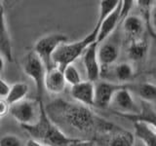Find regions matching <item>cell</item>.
Masks as SVG:
<instances>
[{"label":"cell","instance_id":"31","mask_svg":"<svg viewBox=\"0 0 156 146\" xmlns=\"http://www.w3.org/2000/svg\"><path fill=\"white\" fill-rule=\"evenodd\" d=\"M24 145H26V146H45L44 144L38 142V141L34 140L32 138H29L28 140H27V142L24 143Z\"/></svg>","mask_w":156,"mask_h":146},{"label":"cell","instance_id":"8","mask_svg":"<svg viewBox=\"0 0 156 146\" xmlns=\"http://www.w3.org/2000/svg\"><path fill=\"white\" fill-rule=\"evenodd\" d=\"M98 46L99 44L97 42L91 44L81 56L88 81L93 83L98 82L101 78V65L98 58Z\"/></svg>","mask_w":156,"mask_h":146},{"label":"cell","instance_id":"16","mask_svg":"<svg viewBox=\"0 0 156 146\" xmlns=\"http://www.w3.org/2000/svg\"><path fill=\"white\" fill-rule=\"evenodd\" d=\"M144 23L143 18H140L138 16L129 15L123 22L124 32L132 41L140 39V35L144 31Z\"/></svg>","mask_w":156,"mask_h":146},{"label":"cell","instance_id":"18","mask_svg":"<svg viewBox=\"0 0 156 146\" xmlns=\"http://www.w3.org/2000/svg\"><path fill=\"white\" fill-rule=\"evenodd\" d=\"M148 51V44L143 39H136L131 41L128 48V56L132 61H139L144 60Z\"/></svg>","mask_w":156,"mask_h":146},{"label":"cell","instance_id":"19","mask_svg":"<svg viewBox=\"0 0 156 146\" xmlns=\"http://www.w3.org/2000/svg\"><path fill=\"white\" fill-rule=\"evenodd\" d=\"M119 1L118 0H102L100 2V13L98 22L96 23V26L94 28L99 30L101 23L109 16V15L114 11L116 7L118 6Z\"/></svg>","mask_w":156,"mask_h":146},{"label":"cell","instance_id":"2","mask_svg":"<svg viewBox=\"0 0 156 146\" xmlns=\"http://www.w3.org/2000/svg\"><path fill=\"white\" fill-rule=\"evenodd\" d=\"M31 138L45 146H70L76 138L67 136L49 118L45 106L42 103L40 118L35 125L22 126Z\"/></svg>","mask_w":156,"mask_h":146},{"label":"cell","instance_id":"14","mask_svg":"<svg viewBox=\"0 0 156 146\" xmlns=\"http://www.w3.org/2000/svg\"><path fill=\"white\" fill-rule=\"evenodd\" d=\"M0 53L9 61H13V47L9 35L3 6L0 10Z\"/></svg>","mask_w":156,"mask_h":146},{"label":"cell","instance_id":"11","mask_svg":"<svg viewBox=\"0 0 156 146\" xmlns=\"http://www.w3.org/2000/svg\"><path fill=\"white\" fill-rule=\"evenodd\" d=\"M119 56V48L116 43L102 42L98 46V58L101 65V76L105 69L114 63Z\"/></svg>","mask_w":156,"mask_h":146},{"label":"cell","instance_id":"6","mask_svg":"<svg viewBox=\"0 0 156 146\" xmlns=\"http://www.w3.org/2000/svg\"><path fill=\"white\" fill-rule=\"evenodd\" d=\"M23 68L24 73L28 77H30L34 82V85H35L36 88L37 100L42 101V96L44 91H45L44 80H45V75L47 71L44 63L35 53L30 52L23 57Z\"/></svg>","mask_w":156,"mask_h":146},{"label":"cell","instance_id":"5","mask_svg":"<svg viewBox=\"0 0 156 146\" xmlns=\"http://www.w3.org/2000/svg\"><path fill=\"white\" fill-rule=\"evenodd\" d=\"M68 41V37L62 33H52L40 38L35 43L34 46V53L42 61L46 70L54 67L52 57L54 53L58 48V46Z\"/></svg>","mask_w":156,"mask_h":146},{"label":"cell","instance_id":"28","mask_svg":"<svg viewBox=\"0 0 156 146\" xmlns=\"http://www.w3.org/2000/svg\"><path fill=\"white\" fill-rule=\"evenodd\" d=\"M10 87L11 86H9L8 83L0 76V97H1V99H5V97L7 96L8 92L10 91Z\"/></svg>","mask_w":156,"mask_h":146},{"label":"cell","instance_id":"17","mask_svg":"<svg viewBox=\"0 0 156 146\" xmlns=\"http://www.w3.org/2000/svg\"><path fill=\"white\" fill-rule=\"evenodd\" d=\"M27 92H28V85L23 82H18L10 87V91L7 96L4 99L7 101V103L9 105H13L26 99Z\"/></svg>","mask_w":156,"mask_h":146},{"label":"cell","instance_id":"1","mask_svg":"<svg viewBox=\"0 0 156 146\" xmlns=\"http://www.w3.org/2000/svg\"><path fill=\"white\" fill-rule=\"evenodd\" d=\"M45 109L52 121L60 119L62 123L78 131L91 130L98 120L87 106L62 99L55 100Z\"/></svg>","mask_w":156,"mask_h":146},{"label":"cell","instance_id":"32","mask_svg":"<svg viewBox=\"0 0 156 146\" xmlns=\"http://www.w3.org/2000/svg\"><path fill=\"white\" fill-rule=\"evenodd\" d=\"M4 68V60H3V57L0 55V73L3 70Z\"/></svg>","mask_w":156,"mask_h":146},{"label":"cell","instance_id":"24","mask_svg":"<svg viewBox=\"0 0 156 146\" xmlns=\"http://www.w3.org/2000/svg\"><path fill=\"white\" fill-rule=\"evenodd\" d=\"M62 72H63V76H65V80L66 82V84H69L71 87L79 84L80 82L83 81L79 71H78L77 67L74 64H70L66 66Z\"/></svg>","mask_w":156,"mask_h":146},{"label":"cell","instance_id":"20","mask_svg":"<svg viewBox=\"0 0 156 146\" xmlns=\"http://www.w3.org/2000/svg\"><path fill=\"white\" fill-rule=\"evenodd\" d=\"M108 146H134V135L130 131L119 130L109 139Z\"/></svg>","mask_w":156,"mask_h":146},{"label":"cell","instance_id":"22","mask_svg":"<svg viewBox=\"0 0 156 146\" xmlns=\"http://www.w3.org/2000/svg\"><path fill=\"white\" fill-rule=\"evenodd\" d=\"M114 73L119 82H128L134 77V68L128 62H122L115 67Z\"/></svg>","mask_w":156,"mask_h":146},{"label":"cell","instance_id":"33","mask_svg":"<svg viewBox=\"0 0 156 146\" xmlns=\"http://www.w3.org/2000/svg\"><path fill=\"white\" fill-rule=\"evenodd\" d=\"M2 6H3V4L0 2V10H1V8H2Z\"/></svg>","mask_w":156,"mask_h":146},{"label":"cell","instance_id":"23","mask_svg":"<svg viewBox=\"0 0 156 146\" xmlns=\"http://www.w3.org/2000/svg\"><path fill=\"white\" fill-rule=\"evenodd\" d=\"M138 94L144 101H155L156 86L150 83H143L138 88Z\"/></svg>","mask_w":156,"mask_h":146},{"label":"cell","instance_id":"3","mask_svg":"<svg viewBox=\"0 0 156 146\" xmlns=\"http://www.w3.org/2000/svg\"><path fill=\"white\" fill-rule=\"evenodd\" d=\"M98 33L99 31L94 28L82 40L73 43L66 42L60 45L52 57L53 65L63 71L66 66L73 64V62L83 55L86 49L97 41Z\"/></svg>","mask_w":156,"mask_h":146},{"label":"cell","instance_id":"9","mask_svg":"<svg viewBox=\"0 0 156 146\" xmlns=\"http://www.w3.org/2000/svg\"><path fill=\"white\" fill-rule=\"evenodd\" d=\"M123 87L125 86L105 81L96 82L94 106L100 107V108H105V107L109 106L114 94Z\"/></svg>","mask_w":156,"mask_h":146},{"label":"cell","instance_id":"27","mask_svg":"<svg viewBox=\"0 0 156 146\" xmlns=\"http://www.w3.org/2000/svg\"><path fill=\"white\" fill-rule=\"evenodd\" d=\"M149 29L152 33H156V5H153L150 11Z\"/></svg>","mask_w":156,"mask_h":146},{"label":"cell","instance_id":"30","mask_svg":"<svg viewBox=\"0 0 156 146\" xmlns=\"http://www.w3.org/2000/svg\"><path fill=\"white\" fill-rule=\"evenodd\" d=\"M70 146H95L94 142L90 140H82V139H75L71 143Z\"/></svg>","mask_w":156,"mask_h":146},{"label":"cell","instance_id":"7","mask_svg":"<svg viewBox=\"0 0 156 146\" xmlns=\"http://www.w3.org/2000/svg\"><path fill=\"white\" fill-rule=\"evenodd\" d=\"M110 105L113 107L117 113L128 119L139 116L141 111V108L136 103L135 99L132 96L131 92L126 87H123L115 92Z\"/></svg>","mask_w":156,"mask_h":146},{"label":"cell","instance_id":"4","mask_svg":"<svg viewBox=\"0 0 156 146\" xmlns=\"http://www.w3.org/2000/svg\"><path fill=\"white\" fill-rule=\"evenodd\" d=\"M43 102L35 100L23 99L10 105L9 114L21 126L35 125L40 118L41 105Z\"/></svg>","mask_w":156,"mask_h":146},{"label":"cell","instance_id":"12","mask_svg":"<svg viewBox=\"0 0 156 146\" xmlns=\"http://www.w3.org/2000/svg\"><path fill=\"white\" fill-rule=\"evenodd\" d=\"M66 82L65 80L63 72L56 66H54L46 71L44 88L49 92L54 95L61 94L66 89Z\"/></svg>","mask_w":156,"mask_h":146},{"label":"cell","instance_id":"10","mask_svg":"<svg viewBox=\"0 0 156 146\" xmlns=\"http://www.w3.org/2000/svg\"><path fill=\"white\" fill-rule=\"evenodd\" d=\"M70 95L78 103L84 106H94L95 83L82 81L79 84L71 87Z\"/></svg>","mask_w":156,"mask_h":146},{"label":"cell","instance_id":"29","mask_svg":"<svg viewBox=\"0 0 156 146\" xmlns=\"http://www.w3.org/2000/svg\"><path fill=\"white\" fill-rule=\"evenodd\" d=\"M9 111H10V105L7 103V101L5 99H0V119L8 115Z\"/></svg>","mask_w":156,"mask_h":146},{"label":"cell","instance_id":"21","mask_svg":"<svg viewBox=\"0 0 156 146\" xmlns=\"http://www.w3.org/2000/svg\"><path fill=\"white\" fill-rule=\"evenodd\" d=\"M130 120L132 121H141V122H145L148 125H150L152 128L156 130V112L151 108V107L144 102L143 106H141V111L140 114L134 118H131Z\"/></svg>","mask_w":156,"mask_h":146},{"label":"cell","instance_id":"26","mask_svg":"<svg viewBox=\"0 0 156 146\" xmlns=\"http://www.w3.org/2000/svg\"><path fill=\"white\" fill-rule=\"evenodd\" d=\"M135 2L130 1V0H126V1H121V9H120V21L121 19H125L129 16L130 11L133 8Z\"/></svg>","mask_w":156,"mask_h":146},{"label":"cell","instance_id":"25","mask_svg":"<svg viewBox=\"0 0 156 146\" xmlns=\"http://www.w3.org/2000/svg\"><path fill=\"white\" fill-rule=\"evenodd\" d=\"M0 146H26L22 139L15 134H5L0 138Z\"/></svg>","mask_w":156,"mask_h":146},{"label":"cell","instance_id":"15","mask_svg":"<svg viewBox=\"0 0 156 146\" xmlns=\"http://www.w3.org/2000/svg\"><path fill=\"white\" fill-rule=\"evenodd\" d=\"M135 134L145 146H156V130L145 122H134Z\"/></svg>","mask_w":156,"mask_h":146},{"label":"cell","instance_id":"13","mask_svg":"<svg viewBox=\"0 0 156 146\" xmlns=\"http://www.w3.org/2000/svg\"><path fill=\"white\" fill-rule=\"evenodd\" d=\"M120 9H121V1H119L118 6L116 7L114 11L101 23L96 41L99 45L101 43L105 42V39L114 31L117 24L120 22Z\"/></svg>","mask_w":156,"mask_h":146}]
</instances>
